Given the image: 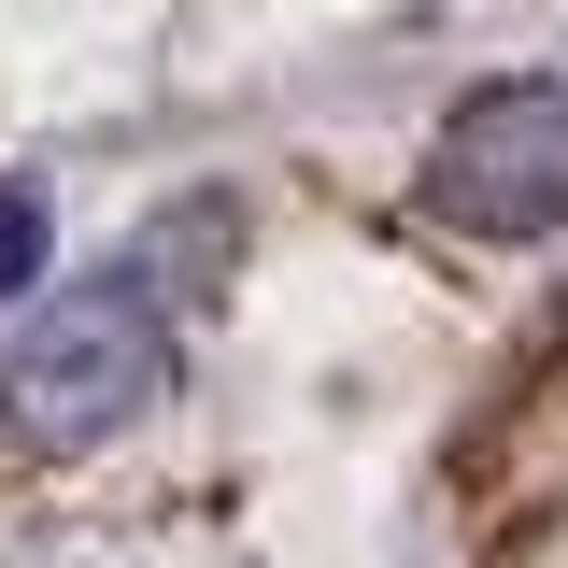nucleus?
<instances>
[{"label": "nucleus", "mask_w": 568, "mask_h": 568, "mask_svg": "<svg viewBox=\"0 0 568 568\" xmlns=\"http://www.w3.org/2000/svg\"><path fill=\"white\" fill-rule=\"evenodd\" d=\"M156 384H171V313L142 298V271H100V284H58L14 327V355H0V426L29 455H85V440H114V426L156 413Z\"/></svg>", "instance_id": "obj_1"}, {"label": "nucleus", "mask_w": 568, "mask_h": 568, "mask_svg": "<svg viewBox=\"0 0 568 568\" xmlns=\"http://www.w3.org/2000/svg\"><path fill=\"white\" fill-rule=\"evenodd\" d=\"M426 227L455 242H555L568 227V71H497L469 85L413 171Z\"/></svg>", "instance_id": "obj_2"}, {"label": "nucleus", "mask_w": 568, "mask_h": 568, "mask_svg": "<svg viewBox=\"0 0 568 568\" xmlns=\"http://www.w3.org/2000/svg\"><path fill=\"white\" fill-rule=\"evenodd\" d=\"M43 227H58V213H43V185H29V171H0V298L43 271Z\"/></svg>", "instance_id": "obj_3"}]
</instances>
